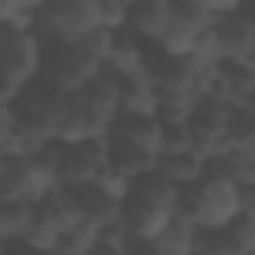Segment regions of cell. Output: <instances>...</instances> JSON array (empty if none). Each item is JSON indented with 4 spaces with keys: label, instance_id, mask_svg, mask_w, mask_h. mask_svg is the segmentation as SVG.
Instances as JSON below:
<instances>
[{
    "label": "cell",
    "instance_id": "1",
    "mask_svg": "<svg viewBox=\"0 0 255 255\" xmlns=\"http://www.w3.org/2000/svg\"><path fill=\"white\" fill-rule=\"evenodd\" d=\"M183 204V189L159 168L132 183V195L123 204V225L135 240H156Z\"/></svg>",
    "mask_w": 255,
    "mask_h": 255
},
{
    "label": "cell",
    "instance_id": "2",
    "mask_svg": "<svg viewBox=\"0 0 255 255\" xmlns=\"http://www.w3.org/2000/svg\"><path fill=\"white\" fill-rule=\"evenodd\" d=\"M45 42L36 30L0 27V105L15 102L42 78Z\"/></svg>",
    "mask_w": 255,
    "mask_h": 255
},
{
    "label": "cell",
    "instance_id": "3",
    "mask_svg": "<svg viewBox=\"0 0 255 255\" xmlns=\"http://www.w3.org/2000/svg\"><path fill=\"white\" fill-rule=\"evenodd\" d=\"M180 210L204 231V234H219L225 231L240 213V186L234 180H228L225 174H213L207 171V177L201 183H195L192 189L183 192V204Z\"/></svg>",
    "mask_w": 255,
    "mask_h": 255
},
{
    "label": "cell",
    "instance_id": "4",
    "mask_svg": "<svg viewBox=\"0 0 255 255\" xmlns=\"http://www.w3.org/2000/svg\"><path fill=\"white\" fill-rule=\"evenodd\" d=\"M42 42H45L42 81H48L54 90L78 96L87 84H93L102 75V60H96L81 42H60V39H42Z\"/></svg>",
    "mask_w": 255,
    "mask_h": 255
},
{
    "label": "cell",
    "instance_id": "5",
    "mask_svg": "<svg viewBox=\"0 0 255 255\" xmlns=\"http://www.w3.org/2000/svg\"><path fill=\"white\" fill-rule=\"evenodd\" d=\"M69 102H72V96L54 90L48 81L39 78V81L30 84L15 102H9V105H3V108H9V114L15 117V123L21 126L27 135H33V138L51 144V141H54V129H57V120L63 117V111H66Z\"/></svg>",
    "mask_w": 255,
    "mask_h": 255
},
{
    "label": "cell",
    "instance_id": "6",
    "mask_svg": "<svg viewBox=\"0 0 255 255\" xmlns=\"http://www.w3.org/2000/svg\"><path fill=\"white\" fill-rule=\"evenodd\" d=\"M60 189L57 165L48 156L0 159V192L3 198H21L30 204H45Z\"/></svg>",
    "mask_w": 255,
    "mask_h": 255
},
{
    "label": "cell",
    "instance_id": "7",
    "mask_svg": "<svg viewBox=\"0 0 255 255\" xmlns=\"http://www.w3.org/2000/svg\"><path fill=\"white\" fill-rule=\"evenodd\" d=\"M96 30H105L99 15V0H48L39 9L36 33L42 39L81 42Z\"/></svg>",
    "mask_w": 255,
    "mask_h": 255
},
{
    "label": "cell",
    "instance_id": "8",
    "mask_svg": "<svg viewBox=\"0 0 255 255\" xmlns=\"http://www.w3.org/2000/svg\"><path fill=\"white\" fill-rule=\"evenodd\" d=\"M105 168H108V138L75 144V147H63L60 144L57 174H60V186L63 189L93 186Z\"/></svg>",
    "mask_w": 255,
    "mask_h": 255
},
{
    "label": "cell",
    "instance_id": "9",
    "mask_svg": "<svg viewBox=\"0 0 255 255\" xmlns=\"http://www.w3.org/2000/svg\"><path fill=\"white\" fill-rule=\"evenodd\" d=\"M72 99H75V105L99 126L102 132L111 135L117 117L123 114V111H120V93H117V78H114V75H108V72L102 69V75H99L93 84H87V87H84L78 96H72Z\"/></svg>",
    "mask_w": 255,
    "mask_h": 255
},
{
    "label": "cell",
    "instance_id": "10",
    "mask_svg": "<svg viewBox=\"0 0 255 255\" xmlns=\"http://www.w3.org/2000/svg\"><path fill=\"white\" fill-rule=\"evenodd\" d=\"M111 138L126 141L132 147H141L153 156H162V144H165V123L156 114H120Z\"/></svg>",
    "mask_w": 255,
    "mask_h": 255
},
{
    "label": "cell",
    "instance_id": "11",
    "mask_svg": "<svg viewBox=\"0 0 255 255\" xmlns=\"http://www.w3.org/2000/svg\"><path fill=\"white\" fill-rule=\"evenodd\" d=\"M171 15H174V0H138V3H132L126 30L144 45H156L168 30Z\"/></svg>",
    "mask_w": 255,
    "mask_h": 255
},
{
    "label": "cell",
    "instance_id": "12",
    "mask_svg": "<svg viewBox=\"0 0 255 255\" xmlns=\"http://www.w3.org/2000/svg\"><path fill=\"white\" fill-rule=\"evenodd\" d=\"M147 54H150V45L135 39L129 30H123V33H114V45H111V54L102 69L114 78L135 75V72L147 69Z\"/></svg>",
    "mask_w": 255,
    "mask_h": 255
},
{
    "label": "cell",
    "instance_id": "13",
    "mask_svg": "<svg viewBox=\"0 0 255 255\" xmlns=\"http://www.w3.org/2000/svg\"><path fill=\"white\" fill-rule=\"evenodd\" d=\"M117 93H120L123 114H156V108H159V87L153 84L147 69L117 78Z\"/></svg>",
    "mask_w": 255,
    "mask_h": 255
},
{
    "label": "cell",
    "instance_id": "14",
    "mask_svg": "<svg viewBox=\"0 0 255 255\" xmlns=\"http://www.w3.org/2000/svg\"><path fill=\"white\" fill-rule=\"evenodd\" d=\"M84 222L96 225V228H108L114 222H123V201L105 195L99 186H84V189H69Z\"/></svg>",
    "mask_w": 255,
    "mask_h": 255
},
{
    "label": "cell",
    "instance_id": "15",
    "mask_svg": "<svg viewBox=\"0 0 255 255\" xmlns=\"http://www.w3.org/2000/svg\"><path fill=\"white\" fill-rule=\"evenodd\" d=\"M216 36L222 45V63H246L255 51V30L237 15L216 21Z\"/></svg>",
    "mask_w": 255,
    "mask_h": 255
},
{
    "label": "cell",
    "instance_id": "16",
    "mask_svg": "<svg viewBox=\"0 0 255 255\" xmlns=\"http://www.w3.org/2000/svg\"><path fill=\"white\" fill-rule=\"evenodd\" d=\"M108 138V132H102L99 126L75 105V99L66 105L63 117L57 120V129H54V141L63 147H75V144H87V141H102Z\"/></svg>",
    "mask_w": 255,
    "mask_h": 255
},
{
    "label": "cell",
    "instance_id": "17",
    "mask_svg": "<svg viewBox=\"0 0 255 255\" xmlns=\"http://www.w3.org/2000/svg\"><path fill=\"white\" fill-rule=\"evenodd\" d=\"M159 171L186 192V189H192L195 183H201L207 177V159L195 150L165 153V156H159Z\"/></svg>",
    "mask_w": 255,
    "mask_h": 255
},
{
    "label": "cell",
    "instance_id": "18",
    "mask_svg": "<svg viewBox=\"0 0 255 255\" xmlns=\"http://www.w3.org/2000/svg\"><path fill=\"white\" fill-rule=\"evenodd\" d=\"M108 165L117 168L120 174H126L129 180H138V177H144V174L159 168V156L108 135Z\"/></svg>",
    "mask_w": 255,
    "mask_h": 255
},
{
    "label": "cell",
    "instance_id": "19",
    "mask_svg": "<svg viewBox=\"0 0 255 255\" xmlns=\"http://www.w3.org/2000/svg\"><path fill=\"white\" fill-rule=\"evenodd\" d=\"M39 204L21 201V198H3V210H0V237L3 246H15L21 243V237L27 234V228L36 219Z\"/></svg>",
    "mask_w": 255,
    "mask_h": 255
},
{
    "label": "cell",
    "instance_id": "20",
    "mask_svg": "<svg viewBox=\"0 0 255 255\" xmlns=\"http://www.w3.org/2000/svg\"><path fill=\"white\" fill-rule=\"evenodd\" d=\"M207 171L225 174L240 189H249L255 186V147H231L222 159L207 162Z\"/></svg>",
    "mask_w": 255,
    "mask_h": 255
},
{
    "label": "cell",
    "instance_id": "21",
    "mask_svg": "<svg viewBox=\"0 0 255 255\" xmlns=\"http://www.w3.org/2000/svg\"><path fill=\"white\" fill-rule=\"evenodd\" d=\"M201 30H207V27H201V24H195V21H189V18H180V15L174 12V15H171V24H168V30L162 33V39L156 42V48H159L162 54H168V57H189Z\"/></svg>",
    "mask_w": 255,
    "mask_h": 255
},
{
    "label": "cell",
    "instance_id": "22",
    "mask_svg": "<svg viewBox=\"0 0 255 255\" xmlns=\"http://www.w3.org/2000/svg\"><path fill=\"white\" fill-rule=\"evenodd\" d=\"M219 75H222L225 99L231 105H240V102H252L255 99V69L249 63H222L219 66Z\"/></svg>",
    "mask_w": 255,
    "mask_h": 255
},
{
    "label": "cell",
    "instance_id": "23",
    "mask_svg": "<svg viewBox=\"0 0 255 255\" xmlns=\"http://www.w3.org/2000/svg\"><path fill=\"white\" fill-rule=\"evenodd\" d=\"M60 237H63V228L51 219V213H48L45 207H39V210H36L33 225L27 228V234L21 237V243H18V246L33 249V252H57Z\"/></svg>",
    "mask_w": 255,
    "mask_h": 255
},
{
    "label": "cell",
    "instance_id": "24",
    "mask_svg": "<svg viewBox=\"0 0 255 255\" xmlns=\"http://www.w3.org/2000/svg\"><path fill=\"white\" fill-rule=\"evenodd\" d=\"M213 240H216L228 255H255V219L240 213L225 231L213 234Z\"/></svg>",
    "mask_w": 255,
    "mask_h": 255
},
{
    "label": "cell",
    "instance_id": "25",
    "mask_svg": "<svg viewBox=\"0 0 255 255\" xmlns=\"http://www.w3.org/2000/svg\"><path fill=\"white\" fill-rule=\"evenodd\" d=\"M228 141H231V147H255V99L231 105Z\"/></svg>",
    "mask_w": 255,
    "mask_h": 255
},
{
    "label": "cell",
    "instance_id": "26",
    "mask_svg": "<svg viewBox=\"0 0 255 255\" xmlns=\"http://www.w3.org/2000/svg\"><path fill=\"white\" fill-rule=\"evenodd\" d=\"M39 9H42V3H36V0H30V3H21V0H3V3H0V27L36 30Z\"/></svg>",
    "mask_w": 255,
    "mask_h": 255
},
{
    "label": "cell",
    "instance_id": "27",
    "mask_svg": "<svg viewBox=\"0 0 255 255\" xmlns=\"http://www.w3.org/2000/svg\"><path fill=\"white\" fill-rule=\"evenodd\" d=\"M96 243H99V228L90 225V222H81V225L63 231L57 255H87V252L96 249Z\"/></svg>",
    "mask_w": 255,
    "mask_h": 255
},
{
    "label": "cell",
    "instance_id": "28",
    "mask_svg": "<svg viewBox=\"0 0 255 255\" xmlns=\"http://www.w3.org/2000/svg\"><path fill=\"white\" fill-rule=\"evenodd\" d=\"M129 12H132L129 0H99L102 27L111 30V33H123L126 27H129Z\"/></svg>",
    "mask_w": 255,
    "mask_h": 255
},
{
    "label": "cell",
    "instance_id": "29",
    "mask_svg": "<svg viewBox=\"0 0 255 255\" xmlns=\"http://www.w3.org/2000/svg\"><path fill=\"white\" fill-rule=\"evenodd\" d=\"M132 183H135V180H129L126 174H120L117 168H111V165H108V168L99 174V180H96L93 186H99L105 195H111V198H117V201H123V204H126V198L132 195Z\"/></svg>",
    "mask_w": 255,
    "mask_h": 255
},
{
    "label": "cell",
    "instance_id": "30",
    "mask_svg": "<svg viewBox=\"0 0 255 255\" xmlns=\"http://www.w3.org/2000/svg\"><path fill=\"white\" fill-rule=\"evenodd\" d=\"M180 150H192V141H189V129H186V123L165 126V144H162V156H165V153H180Z\"/></svg>",
    "mask_w": 255,
    "mask_h": 255
},
{
    "label": "cell",
    "instance_id": "31",
    "mask_svg": "<svg viewBox=\"0 0 255 255\" xmlns=\"http://www.w3.org/2000/svg\"><path fill=\"white\" fill-rule=\"evenodd\" d=\"M240 21H246L252 30H255V0H240L237 3V12H234Z\"/></svg>",
    "mask_w": 255,
    "mask_h": 255
},
{
    "label": "cell",
    "instance_id": "32",
    "mask_svg": "<svg viewBox=\"0 0 255 255\" xmlns=\"http://www.w3.org/2000/svg\"><path fill=\"white\" fill-rule=\"evenodd\" d=\"M240 204H243V216H252L255 219V186L240 189Z\"/></svg>",
    "mask_w": 255,
    "mask_h": 255
},
{
    "label": "cell",
    "instance_id": "33",
    "mask_svg": "<svg viewBox=\"0 0 255 255\" xmlns=\"http://www.w3.org/2000/svg\"><path fill=\"white\" fill-rule=\"evenodd\" d=\"M195 255H228V252L213 240V234H204V243L198 246V252H195Z\"/></svg>",
    "mask_w": 255,
    "mask_h": 255
},
{
    "label": "cell",
    "instance_id": "34",
    "mask_svg": "<svg viewBox=\"0 0 255 255\" xmlns=\"http://www.w3.org/2000/svg\"><path fill=\"white\" fill-rule=\"evenodd\" d=\"M6 255H57V252H33V249H24V246H6Z\"/></svg>",
    "mask_w": 255,
    "mask_h": 255
},
{
    "label": "cell",
    "instance_id": "35",
    "mask_svg": "<svg viewBox=\"0 0 255 255\" xmlns=\"http://www.w3.org/2000/svg\"><path fill=\"white\" fill-rule=\"evenodd\" d=\"M246 63H249V66H252V69H255V51H252V54H249V60H246Z\"/></svg>",
    "mask_w": 255,
    "mask_h": 255
},
{
    "label": "cell",
    "instance_id": "36",
    "mask_svg": "<svg viewBox=\"0 0 255 255\" xmlns=\"http://www.w3.org/2000/svg\"><path fill=\"white\" fill-rule=\"evenodd\" d=\"M87 255H108V252H102V249H93V252H87Z\"/></svg>",
    "mask_w": 255,
    "mask_h": 255
}]
</instances>
